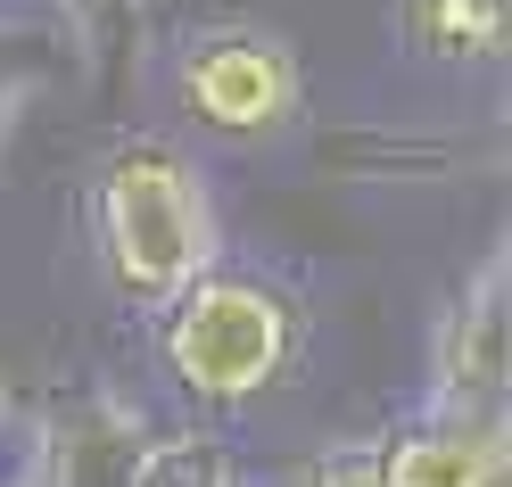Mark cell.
Here are the masks:
<instances>
[{"instance_id":"6da1fadb","label":"cell","mask_w":512,"mask_h":487,"mask_svg":"<svg viewBox=\"0 0 512 487\" xmlns=\"http://www.w3.org/2000/svg\"><path fill=\"white\" fill-rule=\"evenodd\" d=\"M91 248L108 289L141 314H157L190 273H207L223 256V223L199 157H182L157 133L116 141L91 174Z\"/></svg>"},{"instance_id":"7a4b0ae2","label":"cell","mask_w":512,"mask_h":487,"mask_svg":"<svg viewBox=\"0 0 512 487\" xmlns=\"http://www.w3.org/2000/svg\"><path fill=\"white\" fill-rule=\"evenodd\" d=\"M306 347V314L281 281L265 273H240V265H215L190 273L166 306H157V364L182 388L190 405L207 413H240L256 397H273L290 380Z\"/></svg>"},{"instance_id":"3957f363","label":"cell","mask_w":512,"mask_h":487,"mask_svg":"<svg viewBox=\"0 0 512 487\" xmlns=\"http://www.w3.org/2000/svg\"><path fill=\"white\" fill-rule=\"evenodd\" d=\"M174 108L215 141H273L290 133L306 108V75L298 50L273 25H199L174 42Z\"/></svg>"},{"instance_id":"277c9868","label":"cell","mask_w":512,"mask_h":487,"mask_svg":"<svg viewBox=\"0 0 512 487\" xmlns=\"http://www.w3.org/2000/svg\"><path fill=\"white\" fill-rule=\"evenodd\" d=\"M149 438H157V421L124 388H100V380L58 388L34 413V430H25L9 487H133Z\"/></svg>"},{"instance_id":"5b68a950","label":"cell","mask_w":512,"mask_h":487,"mask_svg":"<svg viewBox=\"0 0 512 487\" xmlns=\"http://www.w3.org/2000/svg\"><path fill=\"white\" fill-rule=\"evenodd\" d=\"M504 306H512V248H488L463 273V289L438 314L430 339V397L422 405H471V413H504L512 388V339H504Z\"/></svg>"},{"instance_id":"8992f818","label":"cell","mask_w":512,"mask_h":487,"mask_svg":"<svg viewBox=\"0 0 512 487\" xmlns=\"http://www.w3.org/2000/svg\"><path fill=\"white\" fill-rule=\"evenodd\" d=\"M512 421L471 405H422L380 430V487H504Z\"/></svg>"},{"instance_id":"52a82bcc","label":"cell","mask_w":512,"mask_h":487,"mask_svg":"<svg viewBox=\"0 0 512 487\" xmlns=\"http://www.w3.org/2000/svg\"><path fill=\"white\" fill-rule=\"evenodd\" d=\"M512 34V0H397V42L405 58L446 75H471V67H496Z\"/></svg>"},{"instance_id":"ba28073f","label":"cell","mask_w":512,"mask_h":487,"mask_svg":"<svg viewBox=\"0 0 512 487\" xmlns=\"http://www.w3.org/2000/svg\"><path fill=\"white\" fill-rule=\"evenodd\" d=\"M133 487H240V446L215 430H157Z\"/></svg>"},{"instance_id":"9c48e42d","label":"cell","mask_w":512,"mask_h":487,"mask_svg":"<svg viewBox=\"0 0 512 487\" xmlns=\"http://www.w3.org/2000/svg\"><path fill=\"white\" fill-rule=\"evenodd\" d=\"M306 487H380V438H331L306 463Z\"/></svg>"},{"instance_id":"30bf717a","label":"cell","mask_w":512,"mask_h":487,"mask_svg":"<svg viewBox=\"0 0 512 487\" xmlns=\"http://www.w3.org/2000/svg\"><path fill=\"white\" fill-rule=\"evenodd\" d=\"M0 430H9V380H0Z\"/></svg>"}]
</instances>
